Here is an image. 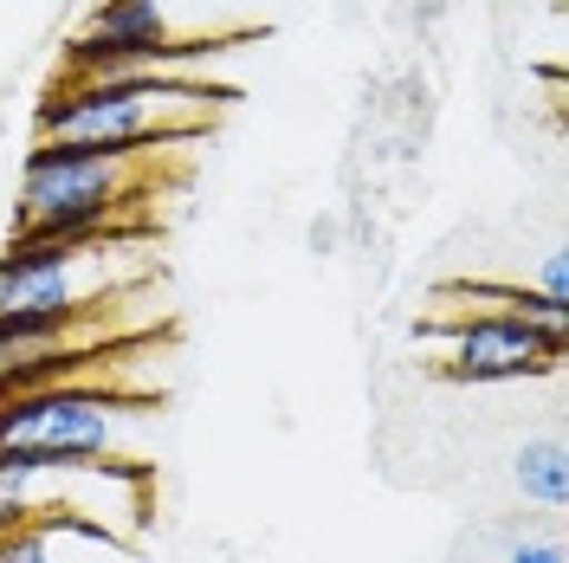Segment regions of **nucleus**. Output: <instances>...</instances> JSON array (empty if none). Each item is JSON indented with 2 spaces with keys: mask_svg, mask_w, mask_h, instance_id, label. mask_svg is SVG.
<instances>
[{
  "mask_svg": "<svg viewBox=\"0 0 569 563\" xmlns=\"http://www.w3.org/2000/svg\"><path fill=\"white\" fill-rule=\"evenodd\" d=\"M505 563H569V551H563L557 531H543V537H511L505 544Z\"/></svg>",
  "mask_w": 569,
  "mask_h": 563,
  "instance_id": "nucleus-7",
  "label": "nucleus"
},
{
  "mask_svg": "<svg viewBox=\"0 0 569 563\" xmlns=\"http://www.w3.org/2000/svg\"><path fill=\"white\" fill-rule=\"evenodd\" d=\"M427 369L447 383H537L563 369V344L525 324L518 312H472V317H447V324H421L415 330Z\"/></svg>",
  "mask_w": 569,
  "mask_h": 563,
  "instance_id": "nucleus-5",
  "label": "nucleus"
},
{
  "mask_svg": "<svg viewBox=\"0 0 569 563\" xmlns=\"http://www.w3.org/2000/svg\"><path fill=\"white\" fill-rule=\"evenodd\" d=\"M156 279L149 227H117L91 240H13L0 247V312H78Z\"/></svg>",
  "mask_w": 569,
  "mask_h": 563,
  "instance_id": "nucleus-4",
  "label": "nucleus"
},
{
  "mask_svg": "<svg viewBox=\"0 0 569 563\" xmlns=\"http://www.w3.org/2000/svg\"><path fill=\"white\" fill-rule=\"evenodd\" d=\"M156 402L110 388H39L0 402V454L33 466H156Z\"/></svg>",
  "mask_w": 569,
  "mask_h": 563,
  "instance_id": "nucleus-3",
  "label": "nucleus"
},
{
  "mask_svg": "<svg viewBox=\"0 0 569 563\" xmlns=\"http://www.w3.org/2000/svg\"><path fill=\"white\" fill-rule=\"evenodd\" d=\"M162 188V149H66L33 142L13 195V240H91L149 227L137 201Z\"/></svg>",
  "mask_w": 569,
  "mask_h": 563,
  "instance_id": "nucleus-2",
  "label": "nucleus"
},
{
  "mask_svg": "<svg viewBox=\"0 0 569 563\" xmlns=\"http://www.w3.org/2000/svg\"><path fill=\"white\" fill-rule=\"evenodd\" d=\"M511 486L525 505H543V512H563L569 505V460H563V441L543 434V441H525L518 460H511Z\"/></svg>",
  "mask_w": 569,
  "mask_h": 563,
  "instance_id": "nucleus-6",
  "label": "nucleus"
},
{
  "mask_svg": "<svg viewBox=\"0 0 569 563\" xmlns=\"http://www.w3.org/2000/svg\"><path fill=\"white\" fill-rule=\"evenodd\" d=\"M537 298H550V305H569V279H563V253H557V247L543 253V266H537Z\"/></svg>",
  "mask_w": 569,
  "mask_h": 563,
  "instance_id": "nucleus-8",
  "label": "nucleus"
},
{
  "mask_svg": "<svg viewBox=\"0 0 569 563\" xmlns=\"http://www.w3.org/2000/svg\"><path fill=\"white\" fill-rule=\"evenodd\" d=\"M213 78H59L33 110V142L66 149H181L233 105Z\"/></svg>",
  "mask_w": 569,
  "mask_h": 563,
  "instance_id": "nucleus-1",
  "label": "nucleus"
}]
</instances>
